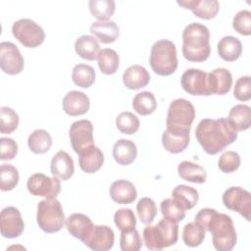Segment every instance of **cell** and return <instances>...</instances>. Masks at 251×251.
I'll list each match as a JSON object with an SVG mask.
<instances>
[{
    "label": "cell",
    "instance_id": "obj_5",
    "mask_svg": "<svg viewBox=\"0 0 251 251\" xmlns=\"http://www.w3.org/2000/svg\"><path fill=\"white\" fill-rule=\"evenodd\" d=\"M195 118V108L191 102L183 98H177L171 102L166 119L167 129L190 132L191 125Z\"/></svg>",
    "mask_w": 251,
    "mask_h": 251
},
{
    "label": "cell",
    "instance_id": "obj_20",
    "mask_svg": "<svg viewBox=\"0 0 251 251\" xmlns=\"http://www.w3.org/2000/svg\"><path fill=\"white\" fill-rule=\"evenodd\" d=\"M50 170L54 176L62 180H67L71 178L75 173L74 161L66 151L60 150L53 156Z\"/></svg>",
    "mask_w": 251,
    "mask_h": 251
},
{
    "label": "cell",
    "instance_id": "obj_44",
    "mask_svg": "<svg viewBox=\"0 0 251 251\" xmlns=\"http://www.w3.org/2000/svg\"><path fill=\"white\" fill-rule=\"evenodd\" d=\"M160 211L164 217L180 222L185 218V210L173 198L165 199L160 204Z\"/></svg>",
    "mask_w": 251,
    "mask_h": 251
},
{
    "label": "cell",
    "instance_id": "obj_30",
    "mask_svg": "<svg viewBox=\"0 0 251 251\" xmlns=\"http://www.w3.org/2000/svg\"><path fill=\"white\" fill-rule=\"evenodd\" d=\"M177 173L182 179L188 182L204 183L207 179L206 170L200 165L190 161L180 162L177 167Z\"/></svg>",
    "mask_w": 251,
    "mask_h": 251
},
{
    "label": "cell",
    "instance_id": "obj_27",
    "mask_svg": "<svg viewBox=\"0 0 251 251\" xmlns=\"http://www.w3.org/2000/svg\"><path fill=\"white\" fill-rule=\"evenodd\" d=\"M75 53L82 59L94 61L100 52V46L97 39L88 34L79 36L75 42Z\"/></svg>",
    "mask_w": 251,
    "mask_h": 251
},
{
    "label": "cell",
    "instance_id": "obj_23",
    "mask_svg": "<svg viewBox=\"0 0 251 251\" xmlns=\"http://www.w3.org/2000/svg\"><path fill=\"white\" fill-rule=\"evenodd\" d=\"M113 157L122 166H128L137 157V147L129 139H119L113 146Z\"/></svg>",
    "mask_w": 251,
    "mask_h": 251
},
{
    "label": "cell",
    "instance_id": "obj_43",
    "mask_svg": "<svg viewBox=\"0 0 251 251\" xmlns=\"http://www.w3.org/2000/svg\"><path fill=\"white\" fill-rule=\"evenodd\" d=\"M114 223L121 231H126L135 228L136 218L131 209H119L114 215Z\"/></svg>",
    "mask_w": 251,
    "mask_h": 251
},
{
    "label": "cell",
    "instance_id": "obj_47",
    "mask_svg": "<svg viewBox=\"0 0 251 251\" xmlns=\"http://www.w3.org/2000/svg\"><path fill=\"white\" fill-rule=\"evenodd\" d=\"M143 240L145 246L149 250H162L165 248L158 233L156 226H147L146 227H144Z\"/></svg>",
    "mask_w": 251,
    "mask_h": 251
},
{
    "label": "cell",
    "instance_id": "obj_9",
    "mask_svg": "<svg viewBox=\"0 0 251 251\" xmlns=\"http://www.w3.org/2000/svg\"><path fill=\"white\" fill-rule=\"evenodd\" d=\"M27 190L34 196L56 198L61 191V182L58 177H50L44 174L31 175L26 182Z\"/></svg>",
    "mask_w": 251,
    "mask_h": 251
},
{
    "label": "cell",
    "instance_id": "obj_31",
    "mask_svg": "<svg viewBox=\"0 0 251 251\" xmlns=\"http://www.w3.org/2000/svg\"><path fill=\"white\" fill-rule=\"evenodd\" d=\"M172 196L184 210L192 209L199 199L198 191L194 187L185 184L176 185L172 192Z\"/></svg>",
    "mask_w": 251,
    "mask_h": 251
},
{
    "label": "cell",
    "instance_id": "obj_45",
    "mask_svg": "<svg viewBox=\"0 0 251 251\" xmlns=\"http://www.w3.org/2000/svg\"><path fill=\"white\" fill-rule=\"evenodd\" d=\"M241 164L240 156L235 151H226L221 155L218 161L219 169L226 174L235 172Z\"/></svg>",
    "mask_w": 251,
    "mask_h": 251
},
{
    "label": "cell",
    "instance_id": "obj_42",
    "mask_svg": "<svg viewBox=\"0 0 251 251\" xmlns=\"http://www.w3.org/2000/svg\"><path fill=\"white\" fill-rule=\"evenodd\" d=\"M120 247L123 251H138L142 247V240L137 229L132 228L122 231L120 237Z\"/></svg>",
    "mask_w": 251,
    "mask_h": 251
},
{
    "label": "cell",
    "instance_id": "obj_29",
    "mask_svg": "<svg viewBox=\"0 0 251 251\" xmlns=\"http://www.w3.org/2000/svg\"><path fill=\"white\" fill-rule=\"evenodd\" d=\"M158 233L164 247L175 245L178 239V222L174 219L164 217L156 225Z\"/></svg>",
    "mask_w": 251,
    "mask_h": 251
},
{
    "label": "cell",
    "instance_id": "obj_26",
    "mask_svg": "<svg viewBox=\"0 0 251 251\" xmlns=\"http://www.w3.org/2000/svg\"><path fill=\"white\" fill-rule=\"evenodd\" d=\"M217 48L220 57L226 62L236 61L242 53L241 41L231 35H226L220 39Z\"/></svg>",
    "mask_w": 251,
    "mask_h": 251
},
{
    "label": "cell",
    "instance_id": "obj_6",
    "mask_svg": "<svg viewBox=\"0 0 251 251\" xmlns=\"http://www.w3.org/2000/svg\"><path fill=\"white\" fill-rule=\"evenodd\" d=\"M36 220L39 227L46 233H55L65 224L63 207L56 198H46L37 205Z\"/></svg>",
    "mask_w": 251,
    "mask_h": 251
},
{
    "label": "cell",
    "instance_id": "obj_8",
    "mask_svg": "<svg viewBox=\"0 0 251 251\" xmlns=\"http://www.w3.org/2000/svg\"><path fill=\"white\" fill-rule=\"evenodd\" d=\"M226 208L239 213L248 222L251 221V194L239 186H231L223 194Z\"/></svg>",
    "mask_w": 251,
    "mask_h": 251
},
{
    "label": "cell",
    "instance_id": "obj_22",
    "mask_svg": "<svg viewBox=\"0 0 251 251\" xmlns=\"http://www.w3.org/2000/svg\"><path fill=\"white\" fill-rule=\"evenodd\" d=\"M150 81L148 71L140 65L129 66L123 75V82L128 89L136 90L145 87Z\"/></svg>",
    "mask_w": 251,
    "mask_h": 251
},
{
    "label": "cell",
    "instance_id": "obj_10",
    "mask_svg": "<svg viewBox=\"0 0 251 251\" xmlns=\"http://www.w3.org/2000/svg\"><path fill=\"white\" fill-rule=\"evenodd\" d=\"M0 67L5 74L12 75L23 72L25 61L16 44L10 41L0 43Z\"/></svg>",
    "mask_w": 251,
    "mask_h": 251
},
{
    "label": "cell",
    "instance_id": "obj_34",
    "mask_svg": "<svg viewBox=\"0 0 251 251\" xmlns=\"http://www.w3.org/2000/svg\"><path fill=\"white\" fill-rule=\"evenodd\" d=\"M95 70L86 64H77L74 67L72 79L74 83L82 88L90 87L95 81Z\"/></svg>",
    "mask_w": 251,
    "mask_h": 251
},
{
    "label": "cell",
    "instance_id": "obj_21",
    "mask_svg": "<svg viewBox=\"0 0 251 251\" xmlns=\"http://www.w3.org/2000/svg\"><path fill=\"white\" fill-rule=\"evenodd\" d=\"M112 200L118 204H130L137 197V191L134 184L126 179L114 181L109 189Z\"/></svg>",
    "mask_w": 251,
    "mask_h": 251
},
{
    "label": "cell",
    "instance_id": "obj_16",
    "mask_svg": "<svg viewBox=\"0 0 251 251\" xmlns=\"http://www.w3.org/2000/svg\"><path fill=\"white\" fill-rule=\"evenodd\" d=\"M232 85V75L227 69L217 68L208 73V87L210 94L225 95Z\"/></svg>",
    "mask_w": 251,
    "mask_h": 251
},
{
    "label": "cell",
    "instance_id": "obj_25",
    "mask_svg": "<svg viewBox=\"0 0 251 251\" xmlns=\"http://www.w3.org/2000/svg\"><path fill=\"white\" fill-rule=\"evenodd\" d=\"M90 32L104 44L113 43L120 35V28L113 21L93 22L90 25Z\"/></svg>",
    "mask_w": 251,
    "mask_h": 251
},
{
    "label": "cell",
    "instance_id": "obj_48",
    "mask_svg": "<svg viewBox=\"0 0 251 251\" xmlns=\"http://www.w3.org/2000/svg\"><path fill=\"white\" fill-rule=\"evenodd\" d=\"M234 97L239 101H248L251 98V84L250 76L244 75L239 77L234 85L233 89Z\"/></svg>",
    "mask_w": 251,
    "mask_h": 251
},
{
    "label": "cell",
    "instance_id": "obj_39",
    "mask_svg": "<svg viewBox=\"0 0 251 251\" xmlns=\"http://www.w3.org/2000/svg\"><path fill=\"white\" fill-rule=\"evenodd\" d=\"M19 115L10 107L0 108V132L3 134L12 133L19 126Z\"/></svg>",
    "mask_w": 251,
    "mask_h": 251
},
{
    "label": "cell",
    "instance_id": "obj_7",
    "mask_svg": "<svg viewBox=\"0 0 251 251\" xmlns=\"http://www.w3.org/2000/svg\"><path fill=\"white\" fill-rule=\"evenodd\" d=\"M12 33L25 47L35 48L45 39L43 28L31 19H20L12 25Z\"/></svg>",
    "mask_w": 251,
    "mask_h": 251
},
{
    "label": "cell",
    "instance_id": "obj_15",
    "mask_svg": "<svg viewBox=\"0 0 251 251\" xmlns=\"http://www.w3.org/2000/svg\"><path fill=\"white\" fill-rule=\"evenodd\" d=\"M90 101L88 96L82 91H69L63 98V110L69 116H80L88 112Z\"/></svg>",
    "mask_w": 251,
    "mask_h": 251
},
{
    "label": "cell",
    "instance_id": "obj_14",
    "mask_svg": "<svg viewBox=\"0 0 251 251\" xmlns=\"http://www.w3.org/2000/svg\"><path fill=\"white\" fill-rule=\"evenodd\" d=\"M114 241L115 233L111 227L104 225H94L83 244L94 251H107L113 247Z\"/></svg>",
    "mask_w": 251,
    "mask_h": 251
},
{
    "label": "cell",
    "instance_id": "obj_32",
    "mask_svg": "<svg viewBox=\"0 0 251 251\" xmlns=\"http://www.w3.org/2000/svg\"><path fill=\"white\" fill-rule=\"evenodd\" d=\"M27 145L31 152L35 154H44L52 145V137L45 129H35L28 136Z\"/></svg>",
    "mask_w": 251,
    "mask_h": 251
},
{
    "label": "cell",
    "instance_id": "obj_13",
    "mask_svg": "<svg viewBox=\"0 0 251 251\" xmlns=\"http://www.w3.org/2000/svg\"><path fill=\"white\" fill-rule=\"evenodd\" d=\"M25 229L21 212L13 206L4 208L0 215V231L5 238L19 237Z\"/></svg>",
    "mask_w": 251,
    "mask_h": 251
},
{
    "label": "cell",
    "instance_id": "obj_33",
    "mask_svg": "<svg viewBox=\"0 0 251 251\" xmlns=\"http://www.w3.org/2000/svg\"><path fill=\"white\" fill-rule=\"evenodd\" d=\"M97 60L100 71L105 75H114L119 69L120 57L114 49L104 48L100 50Z\"/></svg>",
    "mask_w": 251,
    "mask_h": 251
},
{
    "label": "cell",
    "instance_id": "obj_2",
    "mask_svg": "<svg viewBox=\"0 0 251 251\" xmlns=\"http://www.w3.org/2000/svg\"><path fill=\"white\" fill-rule=\"evenodd\" d=\"M211 54L210 31L200 23H191L182 31V55L190 62H204Z\"/></svg>",
    "mask_w": 251,
    "mask_h": 251
},
{
    "label": "cell",
    "instance_id": "obj_46",
    "mask_svg": "<svg viewBox=\"0 0 251 251\" xmlns=\"http://www.w3.org/2000/svg\"><path fill=\"white\" fill-rule=\"evenodd\" d=\"M232 27L241 35L251 34V13L248 10H241L235 14L232 20Z\"/></svg>",
    "mask_w": 251,
    "mask_h": 251
},
{
    "label": "cell",
    "instance_id": "obj_35",
    "mask_svg": "<svg viewBox=\"0 0 251 251\" xmlns=\"http://www.w3.org/2000/svg\"><path fill=\"white\" fill-rule=\"evenodd\" d=\"M132 107L137 114L141 116H148L157 108L156 98L150 91L139 92L132 100Z\"/></svg>",
    "mask_w": 251,
    "mask_h": 251
},
{
    "label": "cell",
    "instance_id": "obj_1",
    "mask_svg": "<svg viewBox=\"0 0 251 251\" xmlns=\"http://www.w3.org/2000/svg\"><path fill=\"white\" fill-rule=\"evenodd\" d=\"M237 131L226 118L203 119L199 122L195 136L203 150L209 155H216L237 138Z\"/></svg>",
    "mask_w": 251,
    "mask_h": 251
},
{
    "label": "cell",
    "instance_id": "obj_18",
    "mask_svg": "<svg viewBox=\"0 0 251 251\" xmlns=\"http://www.w3.org/2000/svg\"><path fill=\"white\" fill-rule=\"evenodd\" d=\"M93 226L94 225L91 219L88 216L80 213L72 214L66 220V226L68 231L75 238H77L82 242L91 232Z\"/></svg>",
    "mask_w": 251,
    "mask_h": 251
},
{
    "label": "cell",
    "instance_id": "obj_28",
    "mask_svg": "<svg viewBox=\"0 0 251 251\" xmlns=\"http://www.w3.org/2000/svg\"><path fill=\"white\" fill-rule=\"evenodd\" d=\"M227 120L236 131L248 129L251 125L250 107L244 104H237L233 106L228 113Z\"/></svg>",
    "mask_w": 251,
    "mask_h": 251
},
{
    "label": "cell",
    "instance_id": "obj_17",
    "mask_svg": "<svg viewBox=\"0 0 251 251\" xmlns=\"http://www.w3.org/2000/svg\"><path fill=\"white\" fill-rule=\"evenodd\" d=\"M177 4L184 9H189L197 18L211 20L219 12L220 4L217 0H184L177 1Z\"/></svg>",
    "mask_w": 251,
    "mask_h": 251
},
{
    "label": "cell",
    "instance_id": "obj_38",
    "mask_svg": "<svg viewBox=\"0 0 251 251\" xmlns=\"http://www.w3.org/2000/svg\"><path fill=\"white\" fill-rule=\"evenodd\" d=\"M117 128L124 134H133L139 129V119L131 112H122L116 118Z\"/></svg>",
    "mask_w": 251,
    "mask_h": 251
},
{
    "label": "cell",
    "instance_id": "obj_41",
    "mask_svg": "<svg viewBox=\"0 0 251 251\" xmlns=\"http://www.w3.org/2000/svg\"><path fill=\"white\" fill-rule=\"evenodd\" d=\"M136 211L140 222L144 225H150L157 215L156 204L149 197H143L137 202Z\"/></svg>",
    "mask_w": 251,
    "mask_h": 251
},
{
    "label": "cell",
    "instance_id": "obj_37",
    "mask_svg": "<svg viewBox=\"0 0 251 251\" xmlns=\"http://www.w3.org/2000/svg\"><path fill=\"white\" fill-rule=\"evenodd\" d=\"M205 238V229L195 222L188 223L182 230V240L188 247H197L201 245Z\"/></svg>",
    "mask_w": 251,
    "mask_h": 251
},
{
    "label": "cell",
    "instance_id": "obj_3",
    "mask_svg": "<svg viewBox=\"0 0 251 251\" xmlns=\"http://www.w3.org/2000/svg\"><path fill=\"white\" fill-rule=\"evenodd\" d=\"M149 64L155 74L167 76L174 74L177 68L176 47L168 39L156 41L150 51Z\"/></svg>",
    "mask_w": 251,
    "mask_h": 251
},
{
    "label": "cell",
    "instance_id": "obj_40",
    "mask_svg": "<svg viewBox=\"0 0 251 251\" xmlns=\"http://www.w3.org/2000/svg\"><path fill=\"white\" fill-rule=\"evenodd\" d=\"M19 182V172L10 164H2L0 168V188L2 191L13 190Z\"/></svg>",
    "mask_w": 251,
    "mask_h": 251
},
{
    "label": "cell",
    "instance_id": "obj_12",
    "mask_svg": "<svg viewBox=\"0 0 251 251\" xmlns=\"http://www.w3.org/2000/svg\"><path fill=\"white\" fill-rule=\"evenodd\" d=\"M180 84L185 92L191 95L209 96L208 73L199 69H187L180 77Z\"/></svg>",
    "mask_w": 251,
    "mask_h": 251
},
{
    "label": "cell",
    "instance_id": "obj_4",
    "mask_svg": "<svg viewBox=\"0 0 251 251\" xmlns=\"http://www.w3.org/2000/svg\"><path fill=\"white\" fill-rule=\"evenodd\" d=\"M207 231L212 233V242L218 251H230L236 244L237 236L231 218L226 214L216 212Z\"/></svg>",
    "mask_w": 251,
    "mask_h": 251
},
{
    "label": "cell",
    "instance_id": "obj_36",
    "mask_svg": "<svg viewBox=\"0 0 251 251\" xmlns=\"http://www.w3.org/2000/svg\"><path fill=\"white\" fill-rule=\"evenodd\" d=\"M88 7L94 18L100 22H106L113 16L116 4L113 0H90Z\"/></svg>",
    "mask_w": 251,
    "mask_h": 251
},
{
    "label": "cell",
    "instance_id": "obj_19",
    "mask_svg": "<svg viewBox=\"0 0 251 251\" xmlns=\"http://www.w3.org/2000/svg\"><path fill=\"white\" fill-rule=\"evenodd\" d=\"M104 163L102 151L94 144L78 153V165L82 172L93 174L100 170Z\"/></svg>",
    "mask_w": 251,
    "mask_h": 251
},
{
    "label": "cell",
    "instance_id": "obj_49",
    "mask_svg": "<svg viewBox=\"0 0 251 251\" xmlns=\"http://www.w3.org/2000/svg\"><path fill=\"white\" fill-rule=\"evenodd\" d=\"M0 160L9 161L13 160L18 153V144L17 142L9 137L0 138Z\"/></svg>",
    "mask_w": 251,
    "mask_h": 251
},
{
    "label": "cell",
    "instance_id": "obj_11",
    "mask_svg": "<svg viewBox=\"0 0 251 251\" xmlns=\"http://www.w3.org/2000/svg\"><path fill=\"white\" fill-rule=\"evenodd\" d=\"M72 147L75 153L94 144L93 125L89 120H79L72 124L69 130Z\"/></svg>",
    "mask_w": 251,
    "mask_h": 251
},
{
    "label": "cell",
    "instance_id": "obj_24",
    "mask_svg": "<svg viewBox=\"0 0 251 251\" xmlns=\"http://www.w3.org/2000/svg\"><path fill=\"white\" fill-rule=\"evenodd\" d=\"M189 140V132H179L166 128L162 135V144L164 148L173 154L183 152L188 146Z\"/></svg>",
    "mask_w": 251,
    "mask_h": 251
}]
</instances>
